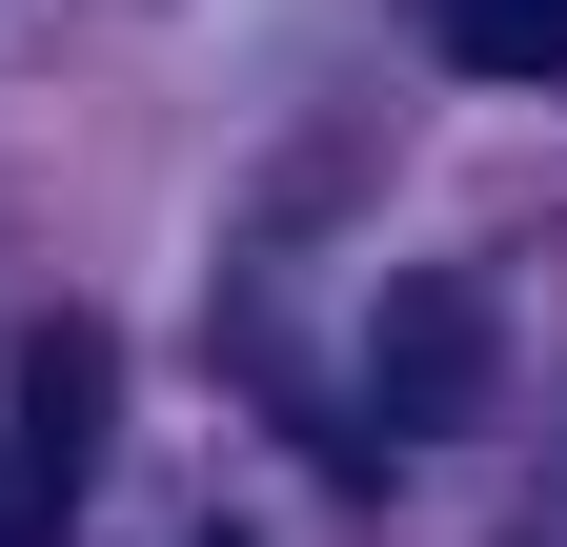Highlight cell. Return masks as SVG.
Instances as JSON below:
<instances>
[{
    "label": "cell",
    "instance_id": "1",
    "mask_svg": "<svg viewBox=\"0 0 567 547\" xmlns=\"http://www.w3.org/2000/svg\"><path fill=\"white\" fill-rule=\"evenodd\" d=\"M102 324L61 305V324H21V365H0V527L21 547H61L82 527V487H102Z\"/></svg>",
    "mask_w": 567,
    "mask_h": 547
},
{
    "label": "cell",
    "instance_id": "2",
    "mask_svg": "<svg viewBox=\"0 0 567 547\" xmlns=\"http://www.w3.org/2000/svg\"><path fill=\"white\" fill-rule=\"evenodd\" d=\"M365 426H486V285L466 264H405L385 285V324H365Z\"/></svg>",
    "mask_w": 567,
    "mask_h": 547
},
{
    "label": "cell",
    "instance_id": "3",
    "mask_svg": "<svg viewBox=\"0 0 567 547\" xmlns=\"http://www.w3.org/2000/svg\"><path fill=\"white\" fill-rule=\"evenodd\" d=\"M425 41L466 82H567V0H425Z\"/></svg>",
    "mask_w": 567,
    "mask_h": 547
},
{
    "label": "cell",
    "instance_id": "4",
    "mask_svg": "<svg viewBox=\"0 0 567 547\" xmlns=\"http://www.w3.org/2000/svg\"><path fill=\"white\" fill-rule=\"evenodd\" d=\"M203 547H244V527H203Z\"/></svg>",
    "mask_w": 567,
    "mask_h": 547
}]
</instances>
